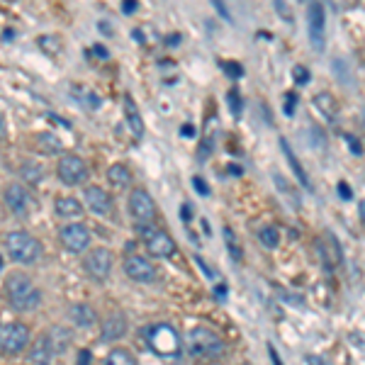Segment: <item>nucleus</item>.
Returning a JSON list of instances; mask_svg holds the SVG:
<instances>
[{"mask_svg": "<svg viewBox=\"0 0 365 365\" xmlns=\"http://www.w3.org/2000/svg\"><path fill=\"white\" fill-rule=\"evenodd\" d=\"M307 20H309V40H312V47L317 52H324L326 47V35H324V27H326V13H324V5L322 3H312L307 8Z\"/></svg>", "mask_w": 365, "mask_h": 365, "instance_id": "9b49d317", "label": "nucleus"}, {"mask_svg": "<svg viewBox=\"0 0 365 365\" xmlns=\"http://www.w3.org/2000/svg\"><path fill=\"white\" fill-rule=\"evenodd\" d=\"M127 329H129V322H127L124 314H122V312H112L103 322L100 344H115V341H120L122 336L127 334Z\"/></svg>", "mask_w": 365, "mask_h": 365, "instance_id": "4468645a", "label": "nucleus"}, {"mask_svg": "<svg viewBox=\"0 0 365 365\" xmlns=\"http://www.w3.org/2000/svg\"><path fill=\"white\" fill-rule=\"evenodd\" d=\"M124 273L129 275V280L141 283V285H151V283H156V278H158L153 263L149 261V258H144V256H129V258H127V261H124Z\"/></svg>", "mask_w": 365, "mask_h": 365, "instance_id": "f8f14e48", "label": "nucleus"}, {"mask_svg": "<svg viewBox=\"0 0 365 365\" xmlns=\"http://www.w3.org/2000/svg\"><path fill=\"white\" fill-rule=\"evenodd\" d=\"M192 187H195V190L200 192L202 197H209V195H212V187H209L207 180L200 178V175H195V178H192Z\"/></svg>", "mask_w": 365, "mask_h": 365, "instance_id": "72a5a7b5", "label": "nucleus"}, {"mask_svg": "<svg viewBox=\"0 0 365 365\" xmlns=\"http://www.w3.org/2000/svg\"><path fill=\"white\" fill-rule=\"evenodd\" d=\"M144 234V243H146V251L151 253L153 258H170L175 256V251H178V246H175V241L170 239L166 231L161 229H151V226H144L139 229Z\"/></svg>", "mask_w": 365, "mask_h": 365, "instance_id": "1a4fd4ad", "label": "nucleus"}, {"mask_svg": "<svg viewBox=\"0 0 365 365\" xmlns=\"http://www.w3.org/2000/svg\"><path fill=\"white\" fill-rule=\"evenodd\" d=\"M5 251H8L10 261L20 265H35L44 256L42 241L35 239L32 234H27V231H10L5 236Z\"/></svg>", "mask_w": 365, "mask_h": 365, "instance_id": "20e7f679", "label": "nucleus"}, {"mask_svg": "<svg viewBox=\"0 0 365 365\" xmlns=\"http://www.w3.org/2000/svg\"><path fill=\"white\" fill-rule=\"evenodd\" d=\"M222 71L226 76H231V79H239V76L243 74V66L241 64H236V61H222Z\"/></svg>", "mask_w": 365, "mask_h": 365, "instance_id": "7c9ffc66", "label": "nucleus"}, {"mask_svg": "<svg viewBox=\"0 0 365 365\" xmlns=\"http://www.w3.org/2000/svg\"><path fill=\"white\" fill-rule=\"evenodd\" d=\"M346 144H348V149H351L353 156H361V153H363V146H361V139H358V137L346 134Z\"/></svg>", "mask_w": 365, "mask_h": 365, "instance_id": "f704fd0d", "label": "nucleus"}, {"mask_svg": "<svg viewBox=\"0 0 365 365\" xmlns=\"http://www.w3.org/2000/svg\"><path fill=\"white\" fill-rule=\"evenodd\" d=\"M69 317H71V322H74L76 326H81V329H91V326L98 322V312L91 307V304H86V302L71 304Z\"/></svg>", "mask_w": 365, "mask_h": 365, "instance_id": "a211bd4d", "label": "nucleus"}, {"mask_svg": "<svg viewBox=\"0 0 365 365\" xmlns=\"http://www.w3.org/2000/svg\"><path fill=\"white\" fill-rule=\"evenodd\" d=\"M214 295H217V300H226V285L222 283V285H217V287H214Z\"/></svg>", "mask_w": 365, "mask_h": 365, "instance_id": "49530a36", "label": "nucleus"}, {"mask_svg": "<svg viewBox=\"0 0 365 365\" xmlns=\"http://www.w3.org/2000/svg\"><path fill=\"white\" fill-rule=\"evenodd\" d=\"M49 341H52V346H54V353H64L66 348H69L71 344V339H74V334H71V329H66V326H52V331H49Z\"/></svg>", "mask_w": 365, "mask_h": 365, "instance_id": "4be33fe9", "label": "nucleus"}, {"mask_svg": "<svg viewBox=\"0 0 365 365\" xmlns=\"http://www.w3.org/2000/svg\"><path fill=\"white\" fill-rule=\"evenodd\" d=\"M214 10H217V13L222 15V18L231 25V15H229V10H226V5H224V3H214Z\"/></svg>", "mask_w": 365, "mask_h": 365, "instance_id": "37998d69", "label": "nucleus"}, {"mask_svg": "<svg viewBox=\"0 0 365 365\" xmlns=\"http://www.w3.org/2000/svg\"><path fill=\"white\" fill-rule=\"evenodd\" d=\"M314 108H317V112L329 122H334L336 115H339V103H336V98L326 91L314 95Z\"/></svg>", "mask_w": 365, "mask_h": 365, "instance_id": "aec40b11", "label": "nucleus"}, {"mask_svg": "<svg viewBox=\"0 0 365 365\" xmlns=\"http://www.w3.org/2000/svg\"><path fill=\"white\" fill-rule=\"evenodd\" d=\"M358 214H361V219H363V214H365V204L363 202H358Z\"/></svg>", "mask_w": 365, "mask_h": 365, "instance_id": "4d7b16f0", "label": "nucleus"}, {"mask_svg": "<svg viewBox=\"0 0 365 365\" xmlns=\"http://www.w3.org/2000/svg\"><path fill=\"white\" fill-rule=\"evenodd\" d=\"M268 353H270V361H273V365H285L283 363V358L278 356V351H275V346L273 344H268Z\"/></svg>", "mask_w": 365, "mask_h": 365, "instance_id": "c03bdc74", "label": "nucleus"}, {"mask_svg": "<svg viewBox=\"0 0 365 365\" xmlns=\"http://www.w3.org/2000/svg\"><path fill=\"white\" fill-rule=\"evenodd\" d=\"M91 363H93L91 351H86V348H83V351L79 353V361H76V365H91Z\"/></svg>", "mask_w": 365, "mask_h": 365, "instance_id": "a19ab883", "label": "nucleus"}, {"mask_svg": "<svg viewBox=\"0 0 365 365\" xmlns=\"http://www.w3.org/2000/svg\"><path fill=\"white\" fill-rule=\"evenodd\" d=\"M297 100H300V98H297V93H287V95H285V105H283V112L287 115V117H292V115H295Z\"/></svg>", "mask_w": 365, "mask_h": 365, "instance_id": "473e14b6", "label": "nucleus"}, {"mask_svg": "<svg viewBox=\"0 0 365 365\" xmlns=\"http://www.w3.org/2000/svg\"><path fill=\"white\" fill-rule=\"evenodd\" d=\"M108 178L115 187H129L132 185V170L124 163H112L108 168Z\"/></svg>", "mask_w": 365, "mask_h": 365, "instance_id": "5701e85b", "label": "nucleus"}, {"mask_svg": "<svg viewBox=\"0 0 365 365\" xmlns=\"http://www.w3.org/2000/svg\"><path fill=\"white\" fill-rule=\"evenodd\" d=\"M54 356H57V353H54V346L47 334L40 336V339L35 341V346L30 348V353H27L30 363H35V365H52Z\"/></svg>", "mask_w": 365, "mask_h": 365, "instance_id": "f3484780", "label": "nucleus"}, {"mask_svg": "<svg viewBox=\"0 0 365 365\" xmlns=\"http://www.w3.org/2000/svg\"><path fill=\"white\" fill-rule=\"evenodd\" d=\"M292 79H295V83H300V86H307V83L312 81V76H309V71L304 69V66H295V69H292Z\"/></svg>", "mask_w": 365, "mask_h": 365, "instance_id": "2f4dec72", "label": "nucleus"}, {"mask_svg": "<svg viewBox=\"0 0 365 365\" xmlns=\"http://www.w3.org/2000/svg\"><path fill=\"white\" fill-rule=\"evenodd\" d=\"M275 10H278L280 15H283V18L290 22V10H287V5L285 3H275Z\"/></svg>", "mask_w": 365, "mask_h": 365, "instance_id": "a18cd8bd", "label": "nucleus"}, {"mask_svg": "<svg viewBox=\"0 0 365 365\" xmlns=\"http://www.w3.org/2000/svg\"><path fill=\"white\" fill-rule=\"evenodd\" d=\"M180 134L182 137H195V127H192V124H182L180 127Z\"/></svg>", "mask_w": 365, "mask_h": 365, "instance_id": "09e8293b", "label": "nucleus"}, {"mask_svg": "<svg viewBox=\"0 0 365 365\" xmlns=\"http://www.w3.org/2000/svg\"><path fill=\"white\" fill-rule=\"evenodd\" d=\"M209 151H212V139H202V146L197 149V158H200V161H207V156H209Z\"/></svg>", "mask_w": 365, "mask_h": 365, "instance_id": "c9c22d12", "label": "nucleus"}, {"mask_svg": "<svg viewBox=\"0 0 365 365\" xmlns=\"http://www.w3.org/2000/svg\"><path fill=\"white\" fill-rule=\"evenodd\" d=\"M146 346L151 348L153 356L158 358H180L182 353V341L180 334L173 329L170 324L158 322V324H149L146 329L141 331Z\"/></svg>", "mask_w": 365, "mask_h": 365, "instance_id": "f03ea898", "label": "nucleus"}, {"mask_svg": "<svg viewBox=\"0 0 365 365\" xmlns=\"http://www.w3.org/2000/svg\"><path fill=\"white\" fill-rule=\"evenodd\" d=\"M127 207H129L132 219H134L139 229H144V226H151L153 222H156V204H153L151 195H149L144 187H134V190L129 192Z\"/></svg>", "mask_w": 365, "mask_h": 365, "instance_id": "39448f33", "label": "nucleus"}, {"mask_svg": "<svg viewBox=\"0 0 365 365\" xmlns=\"http://www.w3.org/2000/svg\"><path fill=\"white\" fill-rule=\"evenodd\" d=\"M132 37H134V40H139V44L144 42V35H141L139 30H134V32H132Z\"/></svg>", "mask_w": 365, "mask_h": 365, "instance_id": "864d4df0", "label": "nucleus"}, {"mask_svg": "<svg viewBox=\"0 0 365 365\" xmlns=\"http://www.w3.org/2000/svg\"><path fill=\"white\" fill-rule=\"evenodd\" d=\"M3 200H5V204H8L10 212H15L18 217H25V214L30 212V207H32L30 192H27L25 187L20 185V182H13V185L5 187Z\"/></svg>", "mask_w": 365, "mask_h": 365, "instance_id": "ddd939ff", "label": "nucleus"}, {"mask_svg": "<svg viewBox=\"0 0 365 365\" xmlns=\"http://www.w3.org/2000/svg\"><path fill=\"white\" fill-rule=\"evenodd\" d=\"M91 229H88L86 224L81 222H71V224H64L59 229V241L64 243V248H69V251L74 253H83L88 246H91Z\"/></svg>", "mask_w": 365, "mask_h": 365, "instance_id": "9d476101", "label": "nucleus"}, {"mask_svg": "<svg viewBox=\"0 0 365 365\" xmlns=\"http://www.w3.org/2000/svg\"><path fill=\"white\" fill-rule=\"evenodd\" d=\"M37 42H40V47H42L47 54H52V57H57V54L61 52V47H64V44H61V40H59L57 35H42Z\"/></svg>", "mask_w": 365, "mask_h": 365, "instance_id": "c756f323", "label": "nucleus"}, {"mask_svg": "<svg viewBox=\"0 0 365 365\" xmlns=\"http://www.w3.org/2000/svg\"><path fill=\"white\" fill-rule=\"evenodd\" d=\"M280 149H283V153H285L287 163H290L292 173H295V175H297V182H300V185L304 187V190H309V192H312V190H314L312 180H309L307 170H304V166L300 163V158H297V156H295V151H292L290 141H287V139H285V137H280Z\"/></svg>", "mask_w": 365, "mask_h": 365, "instance_id": "dca6fc26", "label": "nucleus"}, {"mask_svg": "<svg viewBox=\"0 0 365 365\" xmlns=\"http://www.w3.org/2000/svg\"><path fill=\"white\" fill-rule=\"evenodd\" d=\"M229 173L231 175H241L243 168H241V166H236V163H229Z\"/></svg>", "mask_w": 365, "mask_h": 365, "instance_id": "603ef678", "label": "nucleus"}, {"mask_svg": "<svg viewBox=\"0 0 365 365\" xmlns=\"http://www.w3.org/2000/svg\"><path fill=\"white\" fill-rule=\"evenodd\" d=\"M30 344V329L20 322L0 324V351L8 356H18Z\"/></svg>", "mask_w": 365, "mask_h": 365, "instance_id": "423d86ee", "label": "nucleus"}, {"mask_svg": "<svg viewBox=\"0 0 365 365\" xmlns=\"http://www.w3.org/2000/svg\"><path fill=\"white\" fill-rule=\"evenodd\" d=\"M98 27H100V32H105V35H110V27L105 25V22H100V25H98Z\"/></svg>", "mask_w": 365, "mask_h": 365, "instance_id": "6e6d98bb", "label": "nucleus"}, {"mask_svg": "<svg viewBox=\"0 0 365 365\" xmlns=\"http://www.w3.org/2000/svg\"><path fill=\"white\" fill-rule=\"evenodd\" d=\"M173 365H182V363H173Z\"/></svg>", "mask_w": 365, "mask_h": 365, "instance_id": "bf43d9fd", "label": "nucleus"}, {"mask_svg": "<svg viewBox=\"0 0 365 365\" xmlns=\"http://www.w3.org/2000/svg\"><path fill=\"white\" fill-rule=\"evenodd\" d=\"M57 173L64 185L76 187L88 180V166L83 163V158L76 156V153H64L57 163Z\"/></svg>", "mask_w": 365, "mask_h": 365, "instance_id": "0eeeda50", "label": "nucleus"}, {"mask_svg": "<svg viewBox=\"0 0 365 365\" xmlns=\"http://www.w3.org/2000/svg\"><path fill=\"white\" fill-rule=\"evenodd\" d=\"M339 192H341V197H344V200H353V190L348 187V182H344V180L339 182Z\"/></svg>", "mask_w": 365, "mask_h": 365, "instance_id": "58836bf2", "label": "nucleus"}, {"mask_svg": "<svg viewBox=\"0 0 365 365\" xmlns=\"http://www.w3.org/2000/svg\"><path fill=\"white\" fill-rule=\"evenodd\" d=\"M137 8H139V3H137V0H124V3H122V13H124V15H132Z\"/></svg>", "mask_w": 365, "mask_h": 365, "instance_id": "4c0bfd02", "label": "nucleus"}, {"mask_svg": "<svg viewBox=\"0 0 365 365\" xmlns=\"http://www.w3.org/2000/svg\"><path fill=\"white\" fill-rule=\"evenodd\" d=\"M222 234H224V243H226V248H229L231 261H234V263H241V258H243V248H241L239 239H236L234 229H231V226H224Z\"/></svg>", "mask_w": 365, "mask_h": 365, "instance_id": "393cba45", "label": "nucleus"}, {"mask_svg": "<svg viewBox=\"0 0 365 365\" xmlns=\"http://www.w3.org/2000/svg\"><path fill=\"white\" fill-rule=\"evenodd\" d=\"M124 117H127V124H129L132 134H134L137 139H141L144 137V120H141L139 110H137L134 100H132V95H124Z\"/></svg>", "mask_w": 365, "mask_h": 365, "instance_id": "412c9836", "label": "nucleus"}, {"mask_svg": "<svg viewBox=\"0 0 365 365\" xmlns=\"http://www.w3.org/2000/svg\"><path fill=\"white\" fill-rule=\"evenodd\" d=\"M180 42H182V37L178 35V32H173V35H168V37H166V47H170V49H173V47H178Z\"/></svg>", "mask_w": 365, "mask_h": 365, "instance_id": "79ce46f5", "label": "nucleus"}, {"mask_svg": "<svg viewBox=\"0 0 365 365\" xmlns=\"http://www.w3.org/2000/svg\"><path fill=\"white\" fill-rule=\"evenodd\" d=\"M187 353L202 361H219L226 353V344L219 339V334H214L207 326H195L187 331Z\"/></svg>", "mask_w": 365, "mask_h": 365, "instance_id": "7ed1b4c3", "label": "nucleus"}, {"mask_svg": "<svg viewBox=\"0 0 365 365\" xmlns=\"http://www.w3.org/2000/svg\"><path fill=\"white\" fill-rule=\"evenodd\" d=\"M103 365H139L137 356L127 348H112V351L105 356Z\"/></svg>", "mask_w": 365, "mask_h": 365, "instance_id": "b1692460", "label": "nucleus"}, {"mask_svg": "<svg viewBox=\"0 0 365 365\" xmlns=\"http://www.w3.org/2000/svg\"><path fill=\"white\" fill-rule=\"evenodd\" d=\"M0 265H3V258H0Z\"/></svg>", "mask_w": 365, "mask_h": 365, "instance_id": "13d9d810", "label": "nucleus"}, {"mask_svg": "<svg viewBox=\"0 0 365 365\" xmlns=\"http://www.w3.org/2000/svg\"><path fill=\"white\" fill-rule=\"evenodd\" d=\"M307 365H326V361L322 356H314L312 353V356H307Z\"/></svg>", "mask_w": 365, "mask_h": 365, "instance_id": "de8ad7c7", "label": "nucleus"}, {"mask_svg": "<svg viewBox=\"0 0 365 365\" xmlns=\"http://www.w3.org/2000/svg\"><path fill=\"white\" fill-rule=\"evenodd\" d=\"M13 37H15V32H13V30L3 32V40H13Z\"/></svg>", "mask_w": 365, "mask_h": 365, "instance_id": "5fc2aeb1", "label": "nucleus"}, {"mask_svg": "<svg viewBox=\"0 0 365 365\" xmlns=\"http://www.w3.org/2000/svg\"><path fill=\"white\" fill-rule=\"evenodd\" d=\"M5 297L18 312H32L42 304V290L25 273H10L5 278Z\"/></svg>", "mask_w": 365, "mask_h": 365, "instance_id": "f257e3e1", "label": "nucleus"}, {"mask_svg": "<svg viewBox=\"0 0 365 365\" xmlns=\"http://www.w3.org/2000/svg\"><path fill=\"white\" fill-rule=\"evenodd\" d=\"M112 251L110 248H93L91 253L86 256V261H83V268H86V273L91 275L93 280H98V283H103V280L110 278V273H112Z\"/></svg>", "mask_w": 365, "mask_h": 365, "instance_id": "6e6552de", "label": "nucleus"}, {"mask_svg": "<svg viewBox=\"0 0 365 365\" xmlns=\"http://www.w3.org/2000/svg\"><path fill=\"white\" fill-rule=\"evenodd\" d=\"M5 134H8V124H5V117L0 112V139H5Z\"/></svg>", "mask_w": 365, "mask_h": 365, "instance_id": "3c124183", "label": "nucleus"}, {"mask_svg": "<svg viewBox=\"0 0 365 365\" xmlns=\"http://www.w3.org/2000/svg\"><path fill=\"white\" fill-rule=\"evenodd\" d=\"M20 173H22V178H25L27 182H32V185H37V182L44 178V168H42V166H37V163H32V161L22 166Z\"/></svg>", "mask_w": 365, "mask_h": 365, "instance_id": "cd10ccee", "label": "nucleus"}, {"mask_svg": "<svg viewBox=\"0 0 365 365\" xmlns=\"http://www.w3.org/2000/svg\"><path fill=\"white\" fill-rule=\"evenodd\" d=\"M258 241H261L265 248H278L280 246V229L273 224L263 226V229L258 231Z\"/></svg>", "mask_w": 365, "mask_h": 365, "instance_id": "a878e982", "label": "nucleus"}, {"mask_svg": "<svg viewBox=\"0 0 365 365\" xmlns=\"http://www.w3.org/2000/svg\"><path fill=\"white\" fill-rule=\"evenodd\" d=\"M37 144H40V149L47 153H59L61 151V141L57 139V134H52V132L37 137Z\"/></svg>", "mask_w": 365, "mask_h": 365, "instance_id": "c85d7f7f", "label": "nucleus"}, {"mask_svg": "<svg viewBox=\"0 0 365 365\" xmlns=\"http://www.w3.org/2000/svg\"><path fill=\"white\" fill-rule=\"evenodd\" d=\"M83 200L95 214H110L112 212V197L100 185H88L83 187Z\"/></svg>", "mask_w": 365, "mask_h": 365, "instance_id": "2eb2a0df", "label": "nucleus"}, {"mask_svg": "<svg viewBox=\"0 0 365 365\" xmlns=\"http://www.w3.org/2000/svg\"><path fill=\"white\" fill-rule=\"evenodd\" d=\"M226 105H229V112L239 120L243 112V100H241L239 88H229V93H226Z\"/></svg>", "mask_w": 365, "mask_h": 365, "instance_id": "bb28decb", "label": "nucleus"}, {"mask_svg": "<svg viewBox=\"0 0 365 365\" xmlns=\"http://www.w3.org/2000/svg\"><path fill=\"white\" fill-rule=\"evenodd\" d=\"M195 263H197V265H200V270H202V273H204V275H207V278H209V280H212V278H214V270H212V268H209V265H207V263H204V258H202V256H195Z\"/></svg>", "mask_w": 365, "mask_h": 365, "instance_id": "e433bc0d", "label": "nucleus"}, {"mask_svg": "<svg viewBox=\"0 0 365 365\" xmlns=\"http://www.w3.org/2000/svg\"><path fill=\"white\" fill-rule=\"evenodd\" d=\"M180 217H182V222H185V224L192 222V209H190V204H187V202L180 207Z\"/></svg>", "mask_w": 365, "mask_h": 365, "instance_id": "ea45409f", "label": "nucleus"}, {"mask_svg": "<svg viewBox=\"0 0 365 365\" xmlns=\"http://www.w3.org/2000/svg\"><path fill=\"white\" fill-rule=\"evenodd\" d=\"M54 212H57V217L61 219H81L83 217V202L79 197H59L57 202H54Z\"/></svg>", "mask_w": 365, "mask_h": 365, "instance_id": "6ab92c4d", "label": "nucleus"}, {"mask_svg": "<svg viewBox=\"0 0 365 365\" xmlns=\"http://www.w3.org/2000/svg\"><path fill=\"white\" fill-rule=\"evenodd\" d=\"M93 52H95L100 59H108V57H110V52H108V49H105V47H100V44H98V47H93Z\"/></svg>", "mask_w": 365, "mask_h": 365, "instance_id": "8fccbe9b", "label": "nucleus"}]
</instances>
